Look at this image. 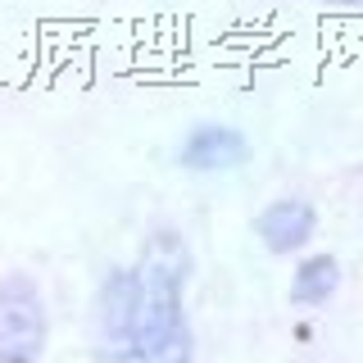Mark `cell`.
<instances>
[{
	"instance_id": "cell-1",
	"label": "cell",
	"mask_w": 363,
	"mask_h": 363,
	"mask_svg": "<svg viewBox=\"0 0 363 363\" xmlns=\"http://www.w3.org/2000/svg\"><path fill=\"white\" fill-rule=\"evenodd\" d=\"M191 245L159 227L128 268H113L96 291L91 345L96 363H196V332L186 318Z\"/></svg>"
},
{
	"instance_id": "cell-2",
	"label": "cell",
	"mask_w": 363,
	"mask_h": 363,
	"mask_svg": "<svg viewBox=\"0 0 363 363\" xmlns=\"http://www.w3.org/2000/svg\"><path fill=\"white\" fill-rule=\"evenodd\" d=\"M50 340V313L37 281L9 272L0 277V363H41Z\"/></svg>"
},
{
	"instance_id": "cell-3",
	"label": "cell",
	"mask_w": 363,
	"mask_h": 363,
	"mask_svg": "<svg viewBox=\"0 0 363 363\" xmlns=\"http://www.w3.org/2000/svg\"><path fill=\"white\" fill-rule=\"evenodd\" d=\"M250 136L232 123H200V128L186 132V141L177 145V164L186 173H236V168L250 164Z\"/></svg>"
},
{
	"instance_id": "cell-4",
	"label": "cell",
	"mask_w": 363,
	"mask_h": 363,
	"mask_svg": "<svg viewBox=\"0 0 363 363\" xmlns=\"http://www.w3.org/2000/svg\"><path fill=\"white\" fill-rule=\"evenodd\" d=\"M313 232H318V209L304 196H277L255 218V236L264 241L268 255H295L313 241Z\"/></svg>"
},
{
	"instance_id": "cell-5",
	"label": "cell",
	"mask_w": 363,
	"mask_h": 363,
	"mask_svg": "<svg viewBox=\"0 0 363 363\" xmlns=\"http://www.w3.org/2000/svg\"><path fill=\"white\" fill-rule=\"evenodd\" d=\"M336 291H340L336 255H304L300 268H295V277H291V304H300V309H323Z\"/></svg>"
},
{
	"instance_id": "cell-6",
	"label": "cell",
	"mask_w": 363,
	"mask_h": 363,
	"mask_svg": "<svg viewBox=\"0 0 363 363\" xmlns=\"http://www.w3.org/2000/svg\"><path fill=\"white\" fill-rule=\"evenodd\" d=\"M318 5H359V0H318Z\"/></svg>"
},
{
	"instance_id": "cell-7",
	"label": "cell",
	"mask_w": 363,
	"mask_h": 363,
	"mask_svg": "<svg viewBox=\"0 0 363 363\" xmlns=\"http://www.w3.org/2000/svg\"><path fill=\"white\" fill-rule=\"evenodd\" d=\"M359 5H363V0H359Z\"/></svg>"
}]
</instances>
